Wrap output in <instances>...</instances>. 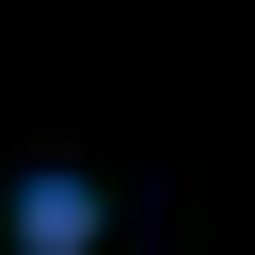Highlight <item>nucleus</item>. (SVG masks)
I'll return each mask as SVG.
<instances>
[{
	"label": "nucleus",
	"mask_w": 255,
	"mask_h": 255,
	"mask_svg": "<svg viewBox=\"0 0 255 255\" xmlns=\"http://www.w3.org/2000/svg\"><path fill=\"white\" fill-rule=\"evenodd\" d=\"M16 255H96V191L80 175H32L16 191Z\"/></svg>",
	"instance_id": "obj_1"
}]
</instances>
